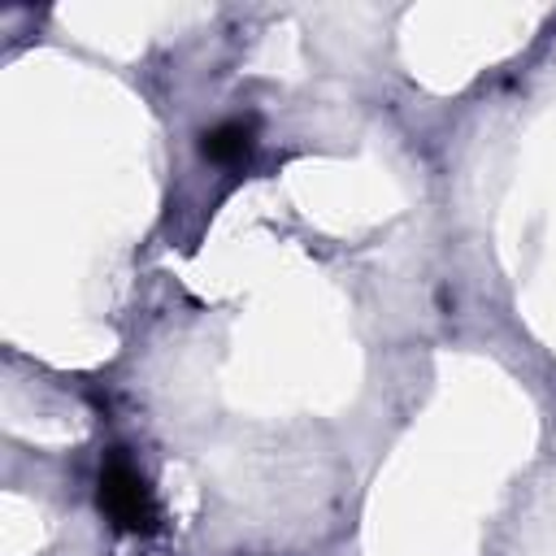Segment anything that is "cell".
Segmentation results:
<instances>
[{
  "mask_svg": "<svg viewBox=\"0 0 556 556\" xmlns=\"http://www.w3.org/2000/svg\"><path fill=\"white\" fill-rule=\"evenodd\" d=\"M100 508L109 513V521L117 530H130V534L156 530V500H152L143 473L126 456H109V465L100 469Z\"/></svg>",
  "mask_w": 556,
  "mask_h": 556,
  "instance_id": "cell-1",
  "label": "cell"
},
{
  "mask_svg": "<svg viewBox=\"0 0 556 556\" xmlns=\"http://www.w3.org/2000/svg\"><path fill=\"white\" fill-rule=\"evenodd\" d=\"M200 152L204 161H217V165H235L252 152V122H217L213 130L200 135Z\"/></svg>",
  "mask_w": 556,
  "mask_h": 556,
  "instance_id": "cell-2",
  "label": "cell"
}]
</instances>
